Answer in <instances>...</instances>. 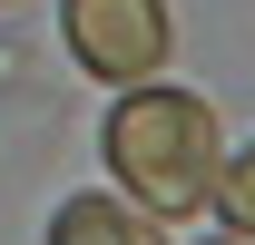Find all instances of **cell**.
<instances>
[{"instance_id": "1", "label": "cell", "mask_w": 255, "mask_h": 245, "mask_svg": "<svg viewBox=\"0 0 255 245\" xmlns=\"http://www.w3.org/2000/svg\"><path fill=\"white\" fill-rule=\"evenodd\" d=\"M108 167L147 216H196L216 196V167H226L216 108L187 89H128L118 118H108Z\"/></svg>"}, {"instance_id": "2", "label": "cell", "mask_w": 255, "mask_h": 245, "mask_svg": "<svg viewBox=\"0 0 255 245\" xmlns=\"http://www.w3.org/2000/svg\"><path fill=\"white\" fill-rule=\"evenodd\" d=\"M69 49L89 79H157L167 59V0H69Z\"/></svg>"}, {"instance_id": "3", "label": "cell", "mask_w": 255, "mask_h": 245, "mask_svg": "<svg viewBox=\"0 0 255 245\" xmlns=\"http://www.w3.org/2000/svg\"><path fill=\"white\" fill-rule=\"evenodd\" d=\"M49 245H167L157 236V216L137 206V196H69L59 216H49Z\"/></svg>"}, {"instance_id": "4", "label": "cell", "mask_w": 255, "mask_h": 245, "mask_svg": "<svg viewBox=\"0 0 255 245\" xmlns=\"http://www.w3.org/2000/svg\"><path fill=\"white\" fill-rule=\"evenodd\" d=\"M216 196H226V216H236V236H255V147L236 157V167H216Z\"/></svg>"}, {"instance_id": "5", "label": "cell", "mask_w": 255, "mask_h": 245, "mask_svg": "<svg viewBox=\"0 0 255 245\" xmlns=\"http://www.w3.org/2000/svg\"><path fill=\"white\" fill-rule=\"evenodd\" d=\"M206 245H255V236H206Z\"/></svg>"}]
</instances>
